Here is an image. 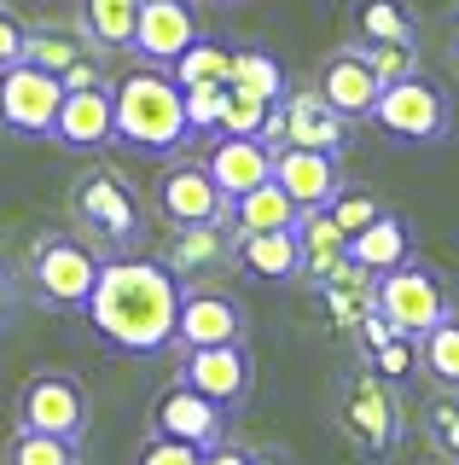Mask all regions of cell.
<instances>
[{
	"label": "cell",
	"instance_id": "5b68a950",
	"mask_svg": "<svg viewBox=\"0 0 459 465\" xmlns=\"http://www.w3.org/2000/svg\"><path fill=\"white\" fill-rule=\"evenodd\" d=\"M99 268H105V256L82 232H35L30 256H24V280L41 309H88Z\"/></svg>",
	"mask_w": 459,
	"mask_h": 465
},
{
	"label": "cell",
	"instance_id": "5bb4252c",
	"mask_svg": "<svg viewBox=\"0 0 459 465\" xmlns=\"http://www.w3.org/2000/svg\"><path fill=\"white\" fill-rule=\"evenodd\" d=\"M175 378H186L192 390H204L210 401H221L227 413L250 401L256 390V355L250 343H210V349H175Z\"/></svg>",
	"mask_w": 459,
	"mask_h": 465
},
{
	"label": "cell",
	"instance_id": "e0dca14e",
	"mask_svg": "<svg viewBox=\"0 0 459 465\" xmlns=\"http://www.w3.org/2000/svg\"><path fill=\"white\" fill-rule=\"evenodd\" d=\"M204 35V12L198 0H140V24H134V53L140 64L169 70L175 58Z\"/></svg>",
	"mask_w": 459,
	"mask_h": 465
},
{
	"label": "cell",
	"instance_id": "277c9868",
	"mask_svg": "<svg viewBox=\"0 0 459 465\" xmlns=\"http://www.w3.org/2000/svg\"><path fill=\"white\" fill-rule=\"evenodd\" d=\"M332 419H337V436H343V442H349L361 460H372V465L396 460V448L407 442V413H401L396 384H390V378H378L366 361L355 372L337 378Z\"/></svg>",
	"mask_w": 459,
	"mask_h": 465
},
{
	"label": "cell",
	"instance_id": "4dcf8cb0",
	"mask_svg": "<svg viewBox=\"0 0 459 465\" xmlns=\"http://www.w3.org/2000/svg\"><path fill=\"white\" fill-rule=\"evenodd\" d=\"M233 87H239V94L268 99V105H279L285 87H291V76H285V64H279L274 53H262V47H233Z\"/></svg>",
	"mask_w": 459,
	"mask_h": 465
},
{
	"label": "cell",
	"instance_id": "484cf974",
	"mask_svg": "<svg viewBox=\"0 0 459 465\" xmlns=\"http://www.w3.org/2000/svg\"><path fill=\"white\" fill-rule=\"evenodd\" d=\"M297 244H303V273H308V285L332 280L343 262H349V239L337 232V222H332L326 210H303V215H297Z\"/></svg>",
	"mask_w": 459,
	"mask_h": 465
},
{
	"label": "cell",
	"instance_id": "d590c367",
	"mask_svg": "<svg viewBox=\"0 0 459 465\" xmlns=\"http://www.w3.org/2000/svg\"><path fill=\"white\" fill-rule=\"evenodd\" d=\"M268 99H256V94H239L233 82H227V116H221V134H262L268 128Z\"/></svg>",
	"mask_w": 459,
	"mask_h": 465
},
{
	"label": "cell",
	"instance_id": "cb8c5ba5",
	"mask_svg": "<svg viewBox=\"0 0 459 465\" xmlns=\"http://www.w3.org/2000/svg\"><path fill=\"white\" fill-rule=\"evenodd\" d=\"M233 268H245L250 280H268V285L303 280V244H297V227L245 232V239H233Z\"/></svg>",
	"mask_w": 459,
	"mask_h": 465
},
{
	"label": "cell",
	"instance_id": "b9f144b4",
	"mask_svg": "<svg viewBox=\"0 0 459 465\" xmlns=\"http://www.w3.org/2000/svg\"><path fill=\"white\" fill-rule=\"evenodd\" d=\"M250 465H291L285 448H250Z\"/></svg>",
	"mask_w": 459,
	"mask_h": 465
},
{
	"label": "cell",
	"instance_id": "603a6c76",
	"mask_svg": "<svg viewBox=\"0 0 459 465\" xmlns=\"http://www.w3.org/2000/svg\"><path fill=\"white\" fill-rule=\"evenodd\" d=\"M413 251H419V232H413V222L401 210H384L372 227H361L349 239V262L361 273H390V268H401V262H413Z\"/></svg>",
	"mask_w": 459,
	"mask_h": 465
},
{
	"label": "cell",
	"instance_id": "7402d4cb",
	"mask_svg": "<svg viewBox=\"0 0 459 465\" xmlns=\"http://www.w3.org/2000/svg\"><path fill=\"white\" fill-rule=\"evenodd\" d=\"M355 349H361V361L378 378H390V384H407V378L419 372V338L396 331L378 309L361 314V326H355Z\"/></svg>",
	"mask_w": 459,
	"mask_h": 465
},
{
	"label": "cell",
	"instance_id": "52a82bcc",
	"mask_svg": "<svg viewBox=\"0 0 459 465\" xmlns=\"http://www.w3.org/2000/svg\"><path fill=\"white\" fill-rule=\"evenodd\" d=\"M372 309L390 320L396 331L425 338L436 320L454 314V297H448V285H442V273L430 268V262L413 256V262H401V268H390V273L372 280Z\"/></svg>",
	"mask_w": 459,
	"mask_h": 465
},
{
	"label": "cell",
	"instance_id": "3957f363",
	"mask_svg": "<svg viewBox=\"0 0 459 465\" xmlns=\"http://www.w3.org/2000/svg\"><path fill=\"white\" fill-rule=\"evenodd\" d=\"M70 222L99 256H134L146 244V198L122 169L93 163L70 181Z\"/></svg>",
	"mask_w": 459,
	"mask_h": 465
},
{
	"label": "cell",
	"instance_id": "60d3db41",
	"mask_svg": "<svg viewBox=\"0 0 459 465\" xmlns=\"http://www.w3.org/2000/svg\"><path fill=\"white\" fill-rule=\"evenodd\" d=\"M204 465H250V448H239V442H215V448H204Z\"/></svg>",
	"mask_w": 459,
	"mask_h": 465
},
{
	"label": "cell",
	"instance_id": "4316f807",
	"mask_svg": "<svg viewBox=\"0 0 459 465\" xmlns=\"http://www.w3.org/2000/svg\"><path fill=\"white\" fill-rule=\"evenodd\" d=\"M76 24L88 29L93 47L128 53L134 47V24H140V0H76Z\"/></svg>",
	"mask_w": 459,
	"mask_h": 465
},
{
	"label": "cell",
	"instance_id": "1f68e13d",
	"mask_svg": "<svg viewBox=\"0 0 459 465\" xmlns=\"http://www.w3.org/2000/svg\"><path fill=\"white\" fill-rule=\"evenodd\" d=\"M0 465H82V442L47 430H12V442L0 448Z\"/></svg>",
	"mask_w": 459,
	"mask_h": 465
},
{
	"label": "cell",
	"instance_id": "d4e9b609",
	"mask_svg": "<svg viewBox=\"0 0 459 465\" xmlns=\"http://www.w3.org/2000/svg\"><path fill=\"white\" fill-rule=\"evenodd\" d=\"M297 203L285 193L279 181H262L250 186V193H239L227 203V227H233V239H245V232H279V227H297Z\"/></svg>",
	"mask_w": 459,
	"mask_h": 465
},
{
	"label": "cell",
	"instance_id": "7bdbcfd3",
	"mask_svg": "<svg viewBox=\"0 0 459 465\" xmlns=\"http://www.w3.org/2000/svg\"><path fill=\"white\" fill-rule=\"evenodd\" d=\"M204 6H215V12H233V6H245V0H204Z\"/></svg>",
	"mask_w": 459,
	"mask_h": 465
},
{
	"label": "cell",
	"instance_id": "2e32d148",
	"mask_svg": "<svg viewBox=\"0 0 459 465\" xmlns=\"http://www.w3.org/2000/svg\"><path fill=\"white\" fill-rule=\"evenodd\" d=\"M151 436H175V442H192V448H215L227 442V407L210 401L204 390H192L186 378L163 384L151 396Z\"/></svg>",
	"mask_w": 459,
	"mask_h": 465
},
{
	"label": "cell",
	"instance_id": "44dd1931",
	"mask_svg": "<svg viewBox=\"0 0 459 465\" xmlns=\"http://www.w3.org/2000/svg\"><path fill=\"white\" fill-rule=\"evenodd\" d=\"M204 163H210V174H215V186L227 193V203H233L239 193L274 181V145H268L262 134H215V145H210Z\"/></svg>",
	"mask_w": 459,
	"mask_h": 465
},
{
	"label": "cell",
	"instance_id": "83f0119b",
	"mask_svg": "<svg viewBox=\"0 0 459 465\" xmlns=\"http://www.w3.org/2000/svg\"><path fill=\"white\" fill-rule=\"evenodd\" d=\"M169 76H175L181 87H227V82H233V47H227V41L198 35L192 47L169 64Z\"/></svg>",
	"mask_w": 459,
	"mask_h": 465
},
{
	"label": "cell",
	"instance_id": "8d00e7d4",
	"mask_svg": "<svg viewBox=\"0 0 459 465\" xmlns=\"http://www.w3.org/2000/svg\"><path fill=\"white\" fill-rule=\"evenodd\" d=\"M181 94H186V123H192V134H221L227 87H181Z\"/></svg>",
	"mask_w": 459,
	"mask_h": 465
},
{
	"label": "cell",
	"instance_id": "4fadbf2b",
	"mask_svg": "<svg viewBox=\"0 0 459 465\" xmlns=\"http://www.w3.org/2000/svg\"><path fill=\"white\" fill-rule=\"evenodd\" d=\"M250 338V314L233 291L221 285H186L181 291V314H175V343L169 349H210V343H245Z\"/></svg>",
	"mask_w": 459,
	"mask_h": 465
},
{
	"label": "cell",
	"instance_id": "ac0fdd59",
	"mask_svg": "<svg viewBox=\"0 0 459 465\" xmlns=\"http://www.w3.org/2000/svg\"><path fill=\"white\" fill-rule=\"evenodd\" d=\"M181 285H204L221 268H233V227L227 222H198V227H169L163 251H157Z\"/></svg>",
	"mask_w": 459,
	"mask_h": 465
},
{
	"label": "cell",
	"instance_id": "9a60e30c",
	"mask_svg": "<svg viewBox=\"0 0 459 465\" xmlns=\"http://www.w3.org/2000/svg\"><path fill=\"white\" fill-rule=\"evenodd\" d=\"M314 94H320L343 123H366L372 105H378V94H384V76L372 70V58H366L361 41H349V47H332L320 58V70H314Z\"/></svg>",
	"mask_w": 459,
	"mask_h": 465
},
{
	"label": "cell",
	"instance_id": "8fae6325",
	"mask_svg": "<svg viewBox=\"0 0 459 465\" xmlns=\"http://www.w3.org/2000/svg\"><path fill=\"white\" fill-rule=\"evenodd\" d=\"M262 140L274 145V152H279V145H308V152H337L343 157V145H349V123H343L314 87H285V99L268 111Z\"/></svg>",
	"mask_w": 459,
	"mask_h": 465
},
{
	"label": "cell",
	"instance_id": "ee69618b",
	"mask_svg": "<svg viewBox=\"0 0 459 465\" xmlns=\"http://www.w3.org/2000/svg\"><path fill=\"white\" fill-rule=\"evenodd\" d=\"M454 58H459V12H454Z\"/></svg>",
	"mask_w": 459,
	"mask_h": 465
},
{
	"label": "cell",
	"instance_id": "7a4b0ae2",
	"mask_svg": "<svg viewBox=\"0 0 459 465\" xmlns=\"http://www.w3.org/2000/svg\"><path fill=\"white\" fill-rule=\"evenodd\" d=\"M111 105H117V145L140 157H181V145L192 140L181 82L157 64H140L111 82Z\"/></svg>",
	"mask_w": 459,
	"mask_h": 465
},
{
	"label": "cell",
	"instance_id": "7c38bea8",
	"mask_svg": "<svg viewBox=\"0 0 459 465\" xmlns=\"http://www.w3.org/2000/svg\"><path fill=\"white\" fill-rule=\"evenodd\" d=\"M24 58L41 70H53L64 87H105V47H93L82 24H30L24 35Z\"/></svg>",
	"mask_w": 459,
	"mask_h": 465
},
{
	"label": "cell",
	"instance_id": "836d02e7",
	"mask_svg": "<svg viewBox=\"0 0 459 465\" xmlns=\"http://www.w3.org/2000/svg\"><path fill=\"white\" fill-rule=\"evenodd\" d=\"M419 419H425L430 448H436L442 460L459 465V390H436V396L419 407Z\"/></svg>",
	"mask_w": 459,
	"mask_h": 465
},
{
	"label": "cell",
	"instance_id": "ab89813d",
	"mask_svg": "<svg viewBox=\"0 0 459 465\" xmlns=\"http://www.w3.org/2000/svg\"><path fill=\"white\" fill-rule=\"evenodd\" d=\"M24 309V285H18V273H12V262H0V331L18 320Z\"/></svg>",
	"mask_w": 459,
	"mask_h": 465
},
{
	"label": "cell",
	"instance_id": "f546056e",
	"mask_svg": "<svg viewBox=\"0 0 459 465\" xmlns=\"http://www.w3.org/2000/svg\"><path fill=\"white\" fill-rule=\"evenodd\" d=\"M355 41H419V12L407 0H361L355 6Z\"/></svg>",
	"mask_w": 459,
	"mask_h": 465
},
{
	"label": "cell",
	"instance_id": "ba28073f",
	"mask_svg": "<svg viewBox=\"0 0 459 465\" xmlns=\"http://www.w3.org/2000/svg\"><path fill=\"white\" fill-rule=\"evenodd\" d=\"M88 419H93V401H88V384L76 372H30L18 390V430H47V436H70L82 442L88 436Z\"/></svg>",
	"mask_w": 459,
	"mask_h": 465
},
{
	"label": "cell",
	"instance_id": "e575fe53",
	"mask_svg": "<svg viewBox=\"0 0 459 465\" xmlns=\"http://www.w3.org/2000/svg\"><path fill=\"white\" fill-rule=\"evenodd\" d=\"M361 47H366V58H372V70L384 76V87L419 70V41H361Z\"/></svg>",
	"mask_w": 459,
	"mask_h": 465
},
{
	"label": "cell",
	"instance_id": "9c48e42d",
	"mask_svg": "<svg viewBox=\"0 0 459 465\" xmlns=\"http://www.w3.org/2000/svg\"><path fill=\"white\" fill-rule=\"evenodd\" d=\"M59 105H64V82L53 76V70L30 64V58H18V64L0 70V128H6V134L53 140Z\"/></svg>",
	"mask_w": 459,
	"mask_h": 465
},
{
	"label": "cell",
	"instance_id": "ffe728a7",
	"mask_svg": "<svg viewBox=\"0 0 459 465\" xmlns=\"http://www.w3.org/2000/svg\"><path fill=\"white\" fill-rule=\"evenodd\" d=\"M274 181L291 193L297 210H326L343 186L337 152H308V145H279L274 152Z\"/></svg>",
	"mask_w": 459,
	"mask_h": 465
},
{
	"label": "cell",
	"instance_id": "f35d334b",
	"mask_svg": "<svg viewBox=\"0 0 459 465\" xmlns=\"http://www.w3.org/2000/svg\"><path fill=\"white\" fill-rule=\"evenodd\" d=\"M24 35H30V24H24L18 12L6 6V0H0V70L24 58Z\"/></svg>",
	"mask_w": 459,
	"mask_h": 465
},
{
	"label": "cell",
	"instance_id": "30bf717a",
	"mask_svg": "<svg viewBox=\"0 0 459 465\" xmlns=\"http://www.w3.org/2000/svg\"><path fill=\"white\" fill-rule=\"evenodd\" d=\"M151 210L169 227H198V222H227V193L215 186L204 157H163V174L151 186Z\"/></svg>",
	"mask_w": 459,
	"mask_h": 465
},
{
	"label": "cell",
	"instance_id": "f1b7e54d",
	"mask_svg": "<svg viewBox=\"0 0 459 465\" xmlns=\"http://www.w3.org/2000/svg\"><path fill=\"white\" fill-rule=\"evenodd\" d=\"M419 372L436 390H459V309L419 338Z\"/></svg>",
	"mask_w": 459,
	"mask_h": 465
},
{
	"label": "cell",
	"instance_id": "8992f818",
	"mask_svg": "<svg viewBox=\"0 0 459 465\" xmlns=\"http://www.w3.org/2000/svg\"><path fill=\"white\" fill-rule=\"evenodd\" d=\"M366 123H378L396 145H436V140L454 134V99H448L442 82H430L425 70H413V76L384 87Z\"/></svg>",
	"mask_w": 459,
	"mask_h": 465
},
{
	"label": "cell",
	"instance_id": "d6986e66",
	"mask_svg": "<svg viewBox=\"0 0 459 465\" xmlns=\"http://www.w3.org/2000/svg\"><path fill=\"white\" fill-rule=\"evenodd\" d=\"M53 140H59L64 152H105V145H117V105H111V82L105 87H64Z\"/></svg>",
	"mask_w": 459,
	"mask_h": 465
},
{
	"label": "cell",
	"instance_id": "74e56055",
	"mask_svg": "<svg viewBox=\"0 0 459 465\" xmlns=\"http://www.w3.org/2000/svg\"><path fill=\"white\" fill-rule=\"evenodd\" d=\"M134 465H204V448L175 442V436H146V448L134 454Z\"/></svg>",
	"mask_w": 459,
	"mask_h": 465
},
{
	"label": "cell",
	"instance_id": "d6a6232c",
	"mask_svg": "<svg viewBox=\"0 0 459 465\" xmlns=\"http://www.w3.org/2000/svg\"><path fill=\"white\" fill-rule=\"evenodd\" d=\"M384 210H390V203H384L378 193H372V186H349V181H343V186H337V198L326 203V215L337 222V232H343V239H355L361 227H372Z\"/></svg>",
	"mask_w": 459,
	"mask_h": 465
},
{
	"label": "cell",
	"instance_id": "6da1fadb",
	"mask_svg": "<svg viewBox=\"0 0 459 465\" xmlns=\"http://www.w3.org/2000/svg\"><path fill=\"white\" fill-rule=\"evenodd\" d=\"M181 280L157 256H105L88 297V326L99 343L122 349V355H163L175 343V314H181Z\"/></svg>",
	"mask_w": 459,
	"mask_h": 465
}]
</instances>
